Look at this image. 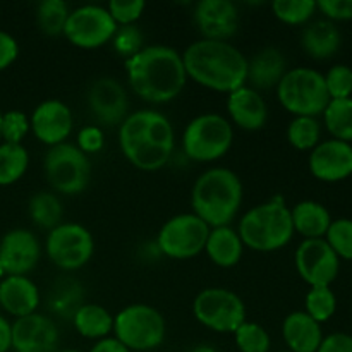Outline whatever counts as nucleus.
Wrapping results in <instances>:
<instances>
[{
	"label": "nucleus",
	"instance_id": "obj_3",
	"mask_svg": "<svg viewBox=\"0 0 352 352\" xmlns=\"http://www.w3.org/2000/svg\"><path fill=\"white\" fill-rule=\"evenodd\" d=\"M186 74L203 88L232 93L246 86L248 58L229 41L198 40L182 54Z\"/></svg>",
	"mask_w": 352,
	"mask_h": 352
},
{
	"label": "nucleus",
	"instance_id": "obj_53",
	"mask_svg": "<svg viewBox=\"0 0 352 352\" xmlns=\"http://www.w3.org/2000/svg\"><path fill=\"white\" fill-rule=\"evenodd\" d=\"M280 352H291V351H280Z\"/></svg>",
	"mask_w": 352,
	"mask_h": 352
},
{
	"label": "nucleus",
	"instance_id": "obj_18",
	"mask_svg": "<svg viewBox=\"0 0 352 352\" xmlns=\"http://www.w3.org/2000/svg\"><path fill=\"white\" fill-rule=\"evenodd\" d=\"M30 124L36 140L52 148L65 143V140L71 136L74 119L71 109L64 102L52 98L41 102L33 110Z\"/></svg>",
	"mask_w": 352,
	"mask_h": 352
},
{
	"label": "nucleus",
	"instance_id": "obj_13",
	"mask_svg": "<svg viewBox=\"0 0 352 352\" xmlns=\"http://www.w3.org/2000/svg\"><path fill=\"white\" fill-rule=\"evenodd\" d=\"M116 31L117 24L107 7L86 3L71 10L62 34L74 47L91 50L112 41Z\"/></svg>",
	"mask_w": 352,
	"mask_h": 352
},
{
	"label": "nucleus",
	"instance_id": "obj_19",
	"mask_svg": "<svg viewBox=\"0 0 352 352\" xmlns=\"http://www.w3.org/2000/svg\"><path fill=\"white\" fill-rule=\"evenodd\" d=\"M41 246L28 229H12L0 239V265L6 275H26L38 265Z\"/></svg>",
	"mask_w": 352,
	"mask_h": 352
},
{
	"label": "nucleus",
	"instance_id": "obj_48",
	"mask_svg": "<svg viewBox=\"0 0 352 352\" xmlns=\"http://www.w3.org/2000/svg\"><path fill=\"white\" fill-rule=\"evenodd\" d=\"M10 351V323L0 315V352Z\"/></svg>",
	"mask_w": 352,
	"mask_h": 352
},
{
	"label": "nucleus",
	"instance_id": "obj_33",
	"mask_svg": "<svg viewBox=\"0 0 352 352\" xmlns=\"http://www.w3.org/2000/svg\"><path fill=\"white\" fill-rule=\"evenodd\" d=\"M69 14L71 9L64 0H43L36 7V24L47 36H58L64 33Z\"/></svg>",
	"mask_w": 352,
	"mask_h": 352
},
{
	"label": "nucleus",
	"instance_id": "obj_17",
	"mask_svg": "<svg viewBox=\"0 0 352 352\" xmlns=\"http://www.w3.org/2000/svg\"><path fill=\"white\" fill-rule=\"evenodd\" d=\"M192 16L203 40L227 41L239 28V10L230 0H201Z\"/></svg>",
	"mask_w": 352,
	"mask_h": 352
},
{
	"label": "nucleus",
	"instance_id": "obj_37",
	"mask_svg": "<svg viewBox=\"0 0 352 352\" xmlns=\"http://www.w3.org/2000/svg\"><path fill=\"white\" fill-rule=\"evenodd\" d=\"M236 346L241 352H268L272 340L267 330L253 322H244L234 332Z\"/></svg>",
	"mask_w": 352,
	"mask_h": 352
},
{
	"label": "nucleus",
	"instance_id": "obj_4",
	"mask_svg": "<svg viewBox=\"0 0 352 352\" xmlns=\"http://www.w3.org/2000/svg\"><path fill=\"white\" fill-rule=\"evenodd\" d=\"M244 188L239 175L226 167H213L196 179L191 191L192 213L210 229L230 226L243 205Z\"/></svg>",
	"mask_w": 352,
	"mask_h": 352
},
{
	"label": "nucleus",
	"instance_id": "obj_44",
	"mask_svg": "<svg viewBox=\"0 0 352 352\" xmlns=\"http://www.w3.org/2000/svg\"><path fill=\"white\" fill-rule=\"evenodd\" d=\"M316 9L322 10L329 21L352 19V0H320Z\"/></svg>",
	"mask_w": 352,
	"mask_h": 352
},
{
	"label": "nucleus",
	"instance_id": "obj_28",
	"mask_svg": "<svg viewBox=\"0 0 352 352\" xmlns=\"http://www.w3.org/2000/svg\"><path fill=\"white\" fill-rule=\"evenodd\" d=\"M71 322L79 336L96 342L107 339L110 332H113V316L110 315L109 309L95 302H85L76 311Z\"/></svg>",
	"mask_w": 352,
	"mask_h": 352
},
{
	"label": "nucleus",
	"instance_id": "obj_25",
	"mask_svg": "<svg viewBox=\"0 0 352 352\" xmlns=\"http://www.w3.org/2000/svg\"><path fill=\"white\" fill-rule=\"evenodd\" d=\"M342 45V34L339 28L329 19H318L309 23L301 33V47L309 57L330 58Z\"/></svg>",
	"mask_w": 352,
	"mask_h": 352
},
{
	"label": "nucleus",
	"instance_id": "obj_41",
	"mask_svg": "<svg viewBox=\"0 0 352 352\" xmlns=\"http://www.w3.org/2000/svg\"><path fill=\"white\" fill-rule=\"evenodd\" d=\"M327 91L330 100L351 98L352 95V69L346 64H337L325 76Z\"/></svg>",
	"mask_w": 352,
	"mask_h": 352
},
{
	"label": "nucleus",
	"instance_id": "obj_50",
	"mask_svg": "<svg viewBox=\"0 0 352 352\" xmlns=\"http://www.w3.org/2000/svg\"><path fill=\"white\" fill-rule=\"evenodd\" d=\"M3 277H6V272H3L2 265H0V282H2V280H3Z\"/></svg>",
	"mask_w": 352,
	"mask_h": 352
},
{
	"label": "nucleus",
	"instance_id": "obj_12",
	"mask_svg": "<svg viewBox=\"0 0 352 352\" xmlns=\"http://www.w3.org/2000/svg\"><path fill=\"white\" fill-rule=\"evenodd\" d=\"M45 251L55 267L74 272L89 263L95 253V239L81 223L62 222L48 232Z\"/></svg>",
	"mask_w": 352,
	"mask_h": 352
},
{
	"label": "nucleus",
	"instance_id": "obj_31",
	"mask_svg": "<svg viewBox=\"0 0 352 352\" xmlns=\"http://www.w3.org/2000/svg\"><path fill=\"white\" fill-rule=\"evenodd\" d=\"M30 155L23 144H0V186H10L19 181L28 170Z\"/></svg>",
	"mask_w": 352,
	"mask_h": 352
},
{
	"label": "nucleus",
	"instance_id": "obj_52",
	"mask_svg": "<svg viewBox=\"0 0 352 352\" xmlns=\"http://www.w3.org/2000/svg\"><path fill=\"white\" fill-rule=\"evenodd\" d=\"M0 124H2V112H0ZM0 144H2V136H0Z\"/></svg>",
	"mask_w": 352,
	"mask_h": 352
},
{
	"label": "nucleus",
	"instance_id": "obj_11",
	"mask_svg": "<svg viewBox=\"0 0 352 352\" xmlns=\"http://www.w3.org/2000/svg\"><path fill=\"white\" fill-rule=\"evenodd\" d=\"M210 227L195 213H179L162 226L157 248L170 260H189L205 251Z\"/></svg>",
	"mask_w": 352,
	"mask_h": 352
},
{
	"label": "nucleus",
	"instance_id": "obj_36",
	"mask_svg": "<svg viewBox=\"0 0 352 352\" xmlns=\"http://www.w3.org/2000/svg\"><path fill=\"white\" fill-rule=\"evenodd\" d=\"M306 313L315 322L323 323L333 316L337 309V298L330 287H311L306 294Z\"/></svg>",
	"mask_w": 352,
	"mask_h": 352
},
{
	"label": "nucleus",
	"instance_id": "obj_39",
	"mask_svg": "<svg viewBox=\"0 0 352 352\" xmlns=\"http://www.w3.org/2000/svg\"><path fill=\"white\" fill-rule=\"evenodd\" d=\"M31 131L30 117L21 110H9L2 113V124H0V136L2 143L23 144V140Z\"/></svg>",
	"mask_w": 352,
	"mask_h": 352
},
{
	"label": "nucleus",
	"instance_id": "obj_32",
	"mask_svg": "<svg viewBox=\"0 0 352 352\" xmlns=\"http://www.w3.org/2000/svg\"><path fill=\"white\" fill-rule=\"evenodd\" d=\"M325 126L333 140L352 141V96L342 100H330L323 112Z\"/></svg>",
	"mask_w": 352,
	"mask_h": 352
},
{
	"label": "nucleus",
	"instance_id": "obj_7",
	"mask_svg": "<svg viewBox=\"0 0 352 352\" xmlns=\"http://www.w3.org/2000/svg\"><path fill=\"white\" fill-rule=\"evenodd\" d=\"M234 143V127L220 113H201L186 126L182 133V150L186 157L210 164L226 157Z\"/></svg>",
	"mask_w": 352,
	"mask_h": 352
},
{
	"label": "nucleus",
	"instance_id": "obj_15",
	"mask_svg": "<svg viewBox=\"0 0 352 352\" xmlns=\"http://www.w3.org/2000/svg\"><path fill=\"white\" fill-rule=\"evenodd\" d=\"M88 109L103 126H120L129 116V98L116 78H98L91 82L86 95Z\"/></svg>",
	"mask_w": 352,
	"mask_h": 352
},
{
	"label": "nucleus",
	"instance_id": "obj_8",
	"mask_svg": "<svg viewBox=\"0 0 352 352\" xmlns=\"http://www.w3.org/2000/svg\"><path fill=\"white\" fill-rule=\"evenodd\" d=\"M165 318L153 306L136 302L126 306L113 316V336L133 351H151L165 340Z\"/></svg>",
	"mask_w": 352,
	"mask_h": 352
},
{
	"label": "nucleus",
	"instance_id": "obj_38",
	"mask_svg": "<svg viewBox=\"0 0 352 352\" xmlns=\"http://www.w3.org/2000/svg\"><path fill=\"white\" fill-rule=\"evenodd\" d=\"M325 241L330 244L339 258L352 261V220L337 219L332 220L325 234Z\"/></svg>",
	"mask_w": 352,
	"mask_h": 352
},
{
	"label": "nucleus",
	"instance_id": "obj_49",
	"mask_svg": "<svg viewBox=\"0 0 352 352\" xmlns=\"http://www.w3.org/2000/svg\"><path fill=\"white\" fill-rule=\"evenodd\" d=\"M188 352H219V351H217L213 346H210V344H198V346H195Z\"/></svg>",
	"mask_w": 352,
	"mask_h": 352
},
{
	"label": "nucleus",
	"instance_id": "obj_43",
	"mask_svg": "<svg viewBox=\"0 0 352 352\" xmlns=\"http://www.w3.org/2000/svg\"><path fill=\"white\" fill-rule=\"evenodd\" d=\"M76 146L85 155H95L105 146V134L98 126H85L78 133V144Z\"/></svg>",
	"mask_w": 352,
	"mask_h": 352
},
{
	"label": "nucleus",
	"instance_id": "obj_40",
	"mask_svg": "<svg viewBox=\"0 0 352 352\" xmlns=\"http://www.w3.org/2000/svg\"><path fill=\"white\" fill-rule=\"evenodd\" d=\"M144 36L143 31L136 26V24H129V26H117L116 34L112 38V47L120 57L127 58L134 57L138 52L144 48L143 45Z\"/></svg>",
	"mask_w": 352,
	"mask_h": 352
},
{
	"label": "nucleus",
	"instance_id": "obj_45",
	"mask_svg": "<svg viewBox=\"0 0 352 352\" xmlns=\"http://www.w3.org/2000/svg\"><path fill=\"white\" fill-rule=\"evenodd\" d=\"M19 55L17 40L7 31L0 30V71L10 67Z\"/></svg>",
	"mask_w": 352,
	"mask_h": 352
},
{
	"label": "nucleus",
	"instance_id": "obj_21",
	"mask_svg": "<svg viewBox=\"0 0 352 352\" xmlns=\"http://www.w3.org/2000/svg\"><path fill=\"white\" fill-rule=\"evenodd\" d=\"M230 120L244 131H260L267 124L268 107L260 91L251 86H241L227 96Z\"/></svg>",
	"mask_w": 352,
	"mask_h": 352
},
{
	"label": "nucleus",
	"instance_id": "obj_6",
	"mask_svg": "<svg viewBox=\"0 0 352 352\" xmlns=\"http://www.w3.org/2000/svg\"><path fill=\"white\" fill-rule=\"evenodd\" d=\"M275 89L280 105L296 117H316L330 103L325 78L315 69H287Z\"/></svg>",
	"mask_w": 352,
	"mask_h": 352
},
{
	"label": "nucleus",
	"instance_id": "obj_46",
	"mask_svg": "<svg viewBox=\"0 0 352 352\" xmlns=\"http://www.w3.org/2000/svg\"><path fill=\"white\" fill-rule=\"evenodd\" d=\"M316 352H352V336L347 333H332L329 337H323Z\"/></svg>",
	"mask_w": 352,
	"mask_h": 352
},
{
	"label": "nucleus",
	"instance_id": "obj_22",
	"mask_svg": "<svg viewBox=\"0 0 352 352\" xmlns=\"http://www.w3.org/2000/svg\"><path fill=\"white\" fill-rule=\"evenodd\" d=\"M0 306L16 318L33 315L40 306V291L26 275H6L0 282Z\"/></svg>",
	"mask_w": 352,
	"mask_h": 352
},
{
	"label": "nucleus",
	"instance_id": "obj_5",
	"mask_svg": "<svg viewBox=\"0 0 352 352\" xmlns=\"http://www.w3.org/2000/svg\"><path fill=\"white\" fill-rule=\"evenodd\" d=\"M237 234L244 248L253 251L270 253L282 250L294 236L291 210L285 206L282 198H274L253 206L241 219Z\"/></svg>",
	"mask_w": 352,
	"mask_h": 352
},
{
	"label": "nucleus",
	"instance_id": "obj_23",
	"mask_svg": "<svg viewBox=\"0 0 352 352\" xmlns=\"http://www.w3.org/2000/svg\"><path fill=\"white\" fill-rule=\"evenodd\" d=\"M287 72V60L284 54L275 47L261 48L260 52L248 58V78L251 88L260 89L277 88L280 79Z\"/></svg>",
	"mask_w": 352,
	"mask_h": 352
},
{
	"label": "nucleus",
	"instance_id": "obj_35",
	"mask_svg": "<svg viewBox=\"0 0 352 352\" xmlns=\"http://www.w3.org/2000/svg\"><path fill=\"white\" fill-rule=\"evenodd\" d=\"M275 17L285 24H298L308 23L316 10V2L313 0H275L272 3Z\"/></svg>",
	"mask_w": 352,
	"mask_h": 352
},
{
	"label": "nucleus",
	"instance_id": "obj_47",
	"mask_svg": "<svg viewBox=\"0 0 352 352\" xmlns=\"http://www.w3.org/2000/svg\"><path fill=\"white\" fill-rule=\"evenodd\" d=\"M89 352H131L124 344H120L116 337H107L98 340Z\"/></svg>",
	"mask_w": 352,
	"mask_h": 352
},
{
	"label": "nucleus",
	"instance_id": "obj_51",
	"mask_svg": "<svg viewBox=\"0 0 352 352\" xmlns=\"http://www.w3.org/2000/svg\"><path fill=\"white\" fill-rule=\"evenodd\" d=\"M58 352H79V351H76V349H65V351H58Z\"/></svg>",
	"mask_w": 352,
	"mask_h": 352
},
{
	"label": "nucleus",
	"instance_id": "obj_16",
	"mask_svg": "<svg viewBox=\"0 0 352 352\" xmlns=\"http://www.w3.org/2000/svg\"><path fill=\"white\" fill-rule=\"evenodd\" d=\"M58 340L54 320L40 313L10 323V349L14 352H58Z\"/></svg>",
	"mask_w": 352,
	"mask_h": 352
},
{
	"label": "nucleus",
	"instance_id": "obj_29",
	"mask_svg": "<svg viewBox=\"0 0 352 352\" xmlns=\"http://www.w3.org/2000/svg\"><path fill=\"white\" fill-rule=\"evenodd\" d=\"M82 305H85V291L74 278H60L50 287L48 308L60 318L72 320Z\"/></svg>",
	"mask_w": 352,
	"mask_h": 352
},
{
	"label": "nucleus",
	"instance_id": "obj_42",
	"mask_svg": "<svg viewBox=\"0 0 352 352\" xmlns=\"http://www.w3.org/2000/svg\"><path fill=\"white\" fill-rule=\"evenodd\" d=\"M144 9H146V3L143 0H112L107 3V10L117 26L136 24V21L143 16Z\"/></svg>",
	"mask_w": 352,
	"mask_h": 352
},
{
	"label": "nucleus",
	"instance_id": "obj_34",
	"mask_svg": "<svg viewBox=\"0 0 352 352\" xmlns=\"http://www.w3.org/2000/svg\"><path fill=\"white\" fill-rule=\"evenodd\" d=\"M322 127L316 117H294L287 127V141L299 151L313 150L320 143Z\"/></svg>",
	"mask_w": 352,
	"mask_h": 352
},
{
	"label": "nucleus",
	"instance_id": "obj_27",
	"mask_svg": "<svg viewBox=\"0 0 352 352\" xmlns=\"http://www.w3.org/2000/svg\"><path fill=\"white\" fill-rule=\"evenodd\" d=\"M291 219L294 232H299L305 239H323L332 223L329 210L313 199L299 201L291 210Z\"/></svg>",
	"mask_w": 352,
	"mask_h": 352
},
{
	"label": "nucleus",
	"instance_id": "obj_1",
	"mask_svg": "<svg viewBox=\"0 0 352 352\" xmlns=\"http://www.w3.org/2000/svg\"><path fill=\"white\" fill-rule=\"evenodd\" d=\"M126 74L133 91L153 105L177 98L188 81L182 54L165 45H148L127 58Z\"/></svg>",
	"mask_w": 352,
	"mask_h": 352
},
{
	"label": "nucleus",
	"instance_id": "obj_30",
	"mask_svg": "<svg viewBox=\"0 0 352 352\" xmlns=\"http://www.w3.org/2000/svg\"><path fill=\"white\" fill-rule=\"evenodd\" d=\"M28 210H30V217L34 226L48 230V232L60 226L62 217H64V208H62L60 199L57 198V195L50 191L34 192L31 196Z\"/></svg>",
	"mask_w": 352,
	"mask_h": 352
},
{
	"label": "nucleus",
	"instance_id": "obj_9",
	"mask_svg": "<svg viewBox=\"0 0 352 352\" xmlns=\"http://www.w3.org/2000/svg\"><path fill=\"white\" fill-rule=\"evenodd\" d=\"M43 172L54 191L65 196L81 195L91 181V162L76 144L65 141L47 151Z\"/></svg>",
	"mask_w": 352,
	"mask_h": 352
},
{
	"label": "nucleus",
	"instance_id": "obj_20",
	"mask_svg": "<svg viewBox=\"0 0 352 352\" xmlns=\"http://www.w3.org/2000/svg\"><path fill=\"white\" fill-rule=\"evenodd\" d=\"M309 170L318 181L337 182L352 175V146L339 140L316 144L309 155Z\"/></svg>",
	"mask_w": 352,
	"mask_h": 352
},
{
	"label": "nucleus",
	"instance_id": "obj_26",
	"mask_svg": "<svg viewBox=\"0 0 352 352\" xmlns=\"http://www.w3.org/2000/svg\"><path fill=\"white\" fill-rule=\"evenodd\" d=\"M205 251L212 263L220 268H232L241 261L244 253V244L237 230L230 226L210 229Z\"/></svg>",
	"mask_w": 352,
	"mask_h": 352
},
{
	"label": "nucleus",
	"instance_id": "obj_10",
	"mask_svg": "<svg viewBox=\"0 0 352 352\" xmlns=\"http://www.w3.org/2000/svg\"><path fill=\"white\" fill-rule=\"evenodd\" d=\"M192 313L203 327L219 333H234L246 322L244 301L223 287H208L199 292L192 302Z\"/></svg>",
	"mask_w": 352,
	"mask_h": 352
},
{
	"label": "nucleus",
	"instance_id": "obj_2",
	"mask_svg": "<svg viewBox=\"0 0 352 352\" xmlns=\"http://www.w3.org/2000/svg\"><path fill=\"white\" fill-rule=\"evenodd\" d=\"M119 146L126 160L140 170H160L174 151V127L162 112L138 110L119 126Z\"/></svg>",
	"mask_w": 352,
	"mask_h": 352
},
{
	"label": "nucleus",
	"instance_id": "obj_24",
	"mask_svg": "<svg viewBox=\"0 0 352 352\" xmlns=\"http://www.w3.org/2000/svg\"><path fill=\"white\" fill-rule=\"evenodd\" d=\"M282 337L291 352H316L323 340L322 327L306 311H292L285 316Z\"/></svg>",
	"mask_w": 352,
	"mask_h": 352
},
{
	"label": "nucleus",
	"instance_id": "obj_14",
	"mask_svg": "<svg viewBox=\"0 0 352 352\" xmlns=\"http://www.w3.org/2000/svg\"><path fill=\"white\" fill-rule=\"evenodd\" d=\"M296 270L311 287H330L340 270L336 251L323 239H305L296 250Z\"/></svg>",
	"mask_w": 352,
	"mask_h": 352
}]
</instances>
